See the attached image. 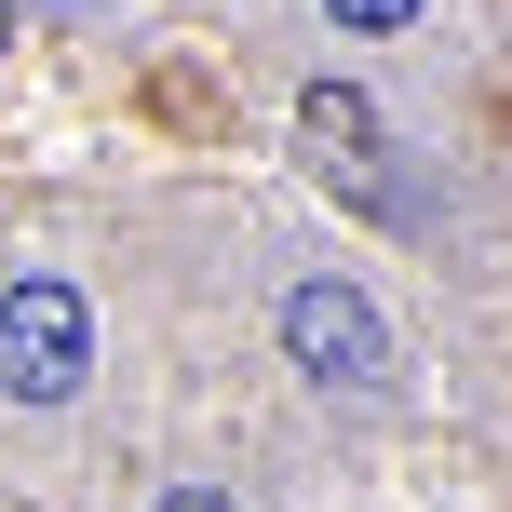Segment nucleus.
I'll return each instance as SVG.
<instances>
[{"mask_svg":"<svg viewBox=\"0 0 512 512\" xmlns=\"http://www.w3.org/2000/svg\"><path fill=\"white\" fill-rule=\"evenodd\" d=\"M95 378V324H81V297L54 270H14L0 283V391L14 405H68V391Z\"/></svg>","mask_w":512,"mask_h":512,"instance_id":"nucleus-1","label":"nucleus"},{"mask_svg":"<svg viewBox=\"0 0 512 512\" xmlns=\"http://www.w3.org/2000/svg\"><path fill=\"white\" fill-rule=\"evenodd\" d=\"M297 122H310V149H324V176L351 189V203H378V108H364L351 81H310Z\"/></svg>","mask_w":512,"mask_h":512,"instance_id":"nucleus-3","label":"nucleus"},{"mask_svg":"<svg viewBox=\"0 0 512 512\" xmlns=\"http://www.w3.org/2000/svg\"><path fill=\"white\" fill-rule=\"evenodd\" d=\"M162 512H243L230 486H176V499H162Z\"/></svg>","mask_w":512,"mask_h":512,"instance_id":"nucleus-5","label":"nucleus"},{"mask_svg":"<svg viewBox=\"0 0 512 512\" xmlns=\"http://www.w3.org/2000/svg\"><path fill=\"white\" fill-rule=\"evenodd\" d=\"M41 14H95V0H41Z\"/></svg>","mask_w":512,"mask_h":512,"instance_id":"nucleus-6","label":"nucleus"},{"mask_svg":"<svg viewBox=\"0 0 512 512\" xmlns=\"http://www.w3.org/2000/svg\"><path fill=\"white\" fill-rule=\"evenodd\" d=\"M324 14H337V27H405L418 0H324Z\"/></svg>","mask_w":512,"mask_h":512,"instance_id":"nucleus-4","label":"nucleus"},{"mask_svg":"<svg viewBox=\"0 0 512 512\" xmlns=\"http://www.w3.org/2000/svg\"><path fill=\"white\" fill-rule=\"evenodd\" d=\"M283 351H297V378H324V391H378V378H391L378 297H364V283H337V270L283 283Z\"/></svg>","mask_w":512,"mask_h":512,"instance_id":"nucleus-2","label":"nucleus"}]
</instances>
